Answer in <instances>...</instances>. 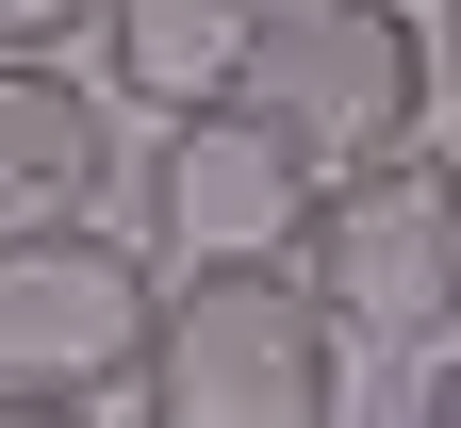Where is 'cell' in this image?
Masks as SVG:
<instances>
[{"instance_id": "obj_1", "label": "cell", "mask_w": 461, "mask_h": 428, "mask_svg": "<svg viewBox=\"0 0 461 428\" xmlns=\"http://www.w3.org/2000/svg\"><path fill=\"white\" fill-rule=\"evenodd\" d=\"M149 428H330L346 412V330L297 280V248L248 264H182L149 314Z\"/></svg>"}, {"instance_id": "obj_2", "label": "cell", "mask_w": 461, "mask_h": 428, "mask_svg": "<svg viewBox=\"0 0 461 428\" xmlns=\"http://www.w3.org/2000/svg\"><path fill=\"white\" fill-rule=\"evenodd\" d=\"M297 280L330 296V330L379 346V362L461 346V165H429V132L379 149V165H330L313 214H297Z\"/></svg>"}, {"instance_id": "obj_3", "label": "cell", "mask_w": 461, "mask_h": 428, "mask_svg": "<svg viewBox=\"0 0 461 428\" xmlns=\"http://www.w3.org/2000/svg\"><path fill=\"white\" fill-rule=\"evenodd\" d=\"M230 99H264L313 165H379L445 115V50L412 33V0H264Z\"/></svg>"}, {"instance_id": "obj_4", "label": "cell", "mask_w": 461, "mask_h": 428, "mask_svg": "<svg viewBox=\"0 0 461 428\" xmlns=\"http://www.w3.org/2000/svg\"><path fill=\"white\" fill-rule=\"evenodd\" d=\"M149 314H165L149 231H115V214L0 231V396H115L149 362Z\"/></svg>"}, {"instance_id": "obj_5", "label": "cell", "mask_w": 461, "mask_h": 428, "mask_svg": "<svg viewBox=\"0 0 461 428\" xmlns=\"http://www.w3.org/2000/svg\"><path fill=\"white\" fill-rule=\"evenodd\" d=\"M313 181H330V165L280 132L264 99H198V115H165V165H149V248H165V264H248V248H297Z\"/></svg>"}, {"instance_id": "obj_6", "label": "cell", "mask_w": 461, "mask_h": 428, "mask_svg": "<svg viewBox=\"0 0 461 428\" xmlns=\"http://www.w3.org/2000/svg\"><path fill=\"white\" fill-rule=\"evenodd\" d=\"M99 181H115L99 83H67L50 50H0V231H67L99 214Z\"/></svg>"}, {"instance_id": "obj_7", "label": "cell", "mask_w": 461, "mask_h": 428, "mask_svg": "<svg viewBox=\"0 0 461 428\" xmlns=\"http://www.w3.org/2000/svg\"><path fill=\"white\" fill-rule=\"evenodd\" d=\"M248 33H264V0H99V99L198 115L248 83Z\"/></svg>"}, {"instance_id": "obj_8", "label": "cell", "mask_w": 461, "mask_h": 428, "mask_svg": "<svg viewBox=\"0 0 461 428\" xmlns=\"http://www.w3.org/2000/svg\"><path fill=\"white\" fill-rule=\"evenodd\" d=\"M99 0H0V50H83Z\"/></svg>"}, {"instance_id": "obj_9", "label": "cell", "mask_w": 461, "mask_h": 428, "mask_svg": "<svg viewBox=\"0 0 461 428\" xmlns=\"http://www.w3.org/2000/svg\"><path fill=\"white\" fill-rule=\"evenodd\" d=\"M0 428H99V396H0Z\"/></svg>"}, {"instance_id": "obj_10", "label": "cell", "mask_w": 461, "mask_h": 428, "mask_svg": "<svg viewBox=\"0 0 461 428\" xmlns=\"http://www.w3.org/2000/svg\"><path fill=\"white\" fill-rule=\"evenodd\" d=\"M412 428H461V346H429V412Z\"/></svg>"}, {"instance_id": "obj_11", "label": "cell", "mask_w": 461, "mask_h": 428, "mask_svg": "<svg viewBox=\"0 0 461 428\" xmlns=\"http://www.w3.org/2000/svg\"><path fill=\"white\" fill-rule=\"evenodd\" d=\"M429 50H445V115H461V0H445V33H429Z\"/></svg>"}]
</instances>
